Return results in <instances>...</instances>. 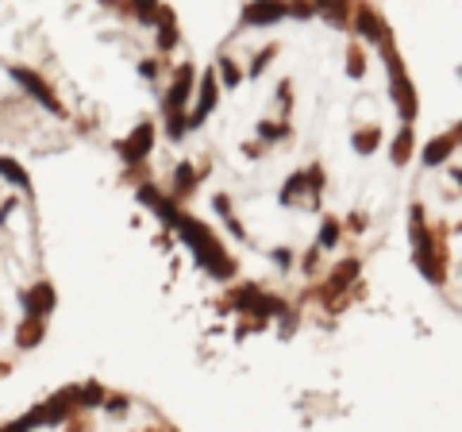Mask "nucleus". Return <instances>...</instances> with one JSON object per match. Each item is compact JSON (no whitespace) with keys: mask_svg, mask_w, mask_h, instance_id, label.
<instances>
[{"mask_svg":"<svg viewBox=\"0 0 462 432\" xmlns=\"http://www.w3.org/2000/svg\"><path fill=\"white\" fill-rule=\"evenodd\" d=\"M412 263L455 313H462V120L427 143L408 201Z\"/></svg>","mask_w":462,"mask_h":432,"instance_id":"nucleus-2","label":"nucleus"},{"mask_svg":"<svg viewBox=\"0 0 462 432\" xmlns=\"http://www.w3.org/2000/svg\"><path fill=\"white\" fill-rule=\"evenodd\" d=\"M254 240L304 282L374 247L412 159L416 97L370 8L266 12L231 70Z\"/></svg>","mask_w":462,"mask_h":432,"instance_id":"nucleus-1","label":"nucleus"}]
</instances>
